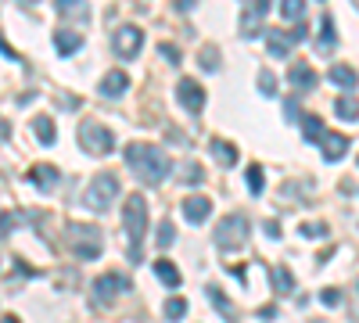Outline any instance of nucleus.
Listing matches in <instances>:
<instances>
[{
	"label": "nucleus",
	"mask_w": 359,
	"mask_h": 323,
	"mask_svg": "<svg viewBox=\"0 0 359 323\" xmlns=\"http://www.w3.org/2000/svg\"><path fill=\"white\" fill-rule=\"evenodd\" d=\"M334 115L342 119V122H356V119H359V101L349 97V94L337 97V101H334Z\"/></svg>",
	"instance_id": "5701e85b"
},
{
	"label": "nucleus",
	"mask_w": 359,
	"mask_h": 323,
	"mask_svg": "<svg viewBox=\"0 0 359 323\" xmlns=\"http://www.w3.org/2000/svg\"><path fill=\"white\" fill-rule=\"evenodd\" d=\"M327 79H331L334 86H342V90H356V86H359V72L352 69V65H331Z\"/></svg>",
	"instance_id": "ddd939ff"
},
{
	"label": "nucleus",
	"mask_w": 359,
	"mask_h": 323,
	"mask_svg": "<svg viewBox=\"0 0 359 323\" xmlns=\"http://www.w3.org/2000/svg\"><path fill=\"white\" fill-rule=\"evenodd\" d=\"M122 291H130V280H126L122 273H104V276L94 280V298L97 301H112Z\"/></svg>",
	"instance_id": "6e6552de"
},
{
	"label": "nucleus",
	"mask_w": 359,
	"mask_h": 323,
	"mask_svg": "<svg viewBox=\"0 0 359 323\" xmlns=\"http://www.w3.org/2000/svg\"><path fill=\"white\" fill-rule=\"evenodd\" d=\"M198 65H201L205 72H216V69H219V51H216V47H205L201 58H198Z\"/></svg>",
	"instance_id": "7c9ffc66"
},
{
	"label": "nucleus",
	"mask_w": 359,
	"mask_h": 323,
	"mask_svg": "<svg viewBox=\"0 0 359 323\" xmlns=\"http://www.w3.org/2000/svg\"><path fill=\"white\" fill-rule=\"evenodd\" d=\"M269 11V0H251V11L244 15V22H241V33L251 40V36H259V18Z\"/></svg>",
	"instance_id": "2eb2a0df"
},
{
	"label": "nucleus",
	"mask_w": 359,
	"mask_h": 323,
	"mask_svg": "<svg viewBox=\"0 0 359 323\" xmlns=\"http://www.w3.org/2000/svg\"><path fill=\"white\" fill-rule=\"evenodd\" d=\"M266 43H269V54H273V58H287V54H291V36L281 33V29L266 33Z\"/></svg>",
	"instance_id": "4be33fe9"
},
{
	"label": "nucleus",
	"mask_w": 359,
	"mask_h": 323,
	"mask_svg": "<svg viewBox=\"0 0 359 323\" xmlns=\"http://www.w3.org/2000/svg\"><path fill=\"white\" fill-rule=\"evenodd\" d=\"M119 198V176H112V172H104V176H97L87 194H83V205L94 208V212H108Z\"/></svg>",
	"instance_id": "7ed1b4c3"
},
{
	"label": "nucleus",
	"mask_w": 359,
	"mask_h": 323,
	"mask_svg": "<svg viewBox=\"0 0 359 323\" xmlns=\"http://www.w3.org/2000/svg\"><path fill=\"white\" fill-rule=\"evenodd\" d=\"M281 15L287 22H302L306 18V0H281Z\"/></svg>",
	"instance_id": "cd10ccee"
},
{
	"label": "nucleus",
	"mask_w": 359,
	"mask_h": 323,
	"mask_svg": "<svg viewBox=\"0 0 359 323\" xmlns=\"http://www.w3.org/2000/svg\"><path fill=\"white\" fill-rule=\"evenodd\" d=\"M320 301H324V306H327V309H334V306H337V301H342V291H334V288H327V291L320 295Z\"/></svg>",
	"instance_id": "4c0bfd02"
},
{
	"label": "nucleus",
	"mask_w": 359,
	"mask_h": 323,
	"mask_svg": "<svg viewBox=\"0 0 359 323\" xmlns=\"http://www.w3.org/2000/svg\"><path fill=\"white\" fill-rule=\"evenodd\" d=\"M208 151H212V158H216L223 169H234V165H237V147H234V144L212 140V144H208Z\"/></svg>",
	"instance_id": "a211bd4d"
},
{
	"label": "nucleus",
	"mask_w": 359,
	"mask_h": 323,
	"mask_svg": "<svg viewBox=\"0 0 359 323\" xmlns=\"http://www.w3.org/2000/svg\"><path fill=\"white\" fill-rule=\"evenodd\" d=\"M69 241H72V255H79L83 263H90V258L101 255V245L104 237L97 226H87V223H72L69 226Z\"/></svg>",
	"instance_id": "39448f33"
},
{
	"label": "nucleus",
	"mask_w": 359,
	"mask_h": 323,
	"mask_svg": "<svg viewBox=\"0 0 359 323\" xmlns=\"http://www.w3.org/2000/svg\"><path fill=\"white\" fill-rule=\"evenodd\" d=\"M259 90H262L266 97H273V94H277V76H273L269 69H262V72H259Z\"/></svg>",
	"instance_id": "473e14b6"
},
{
	"label": "nucleus",
	"mask_w": 359,
	"mask_h": 323,
	"mask_svg": "<svg viewBox=\"0 0 359 323\" xmlns=\"http://www.w3.org/2000/svg\"><path fill=\"white\" fill-rule=\"evenodd\" d=\"M299 233H302V237H312V241H320V237L331 233V226H327V223H306V226H299Z\"/></svg>",
	"instance_id": "2f4dec72"
},
{
	"label": "nucleus",
	"mask_w": 359,
	"mask_h": 323,
	"mask_svg": "<svg viewBox=\"0 0 359 323\" xmlns=\"http://www.w3.org/2000/svg\"><path fill=\"white\" fill-rule=\"evenodd\" d=\"M158 54H162L169 65H180V61H183V54H180V47H176V43H162V47H158Z\"/></svg>",
	"instance_id": "72a5a7b5"
},
{
	"label": "nucleus",
	"mask_w": 359,
	"mask_h": 323,
	"mask_svg": "<svg viewBox=\"0 0 359 323\" xmlns=\"http://www.w3.org/2000/svg\"><path fill=\"white\" fill-rule=\"evenodd\" d=\"M173 241H176V230L169 226V223H162V230H158V248H169Z\"/></svg>",
	"instance_id": "c9c22d12"
},
{
	"label": "nucleus",
	"mask_w": 359,
	"mask_h": 323,
	"mask_svg": "<svg viewBox=\"0 0 359 323\" xmlns=\"http://www.w3.org/2000/svg\"><path fill=\"white\" fill-rule=\"evenodd\" d=\"M33 133L40 137V144H47V147H51V144H58V140H54V122H51L47 115L33 119Z\"/></svg>",
	"instance_id": "a878e982"
},
{
	"label": "nucleus",
	"mask_w": 359,
	"mask_h": 323,
	"mask_svg": "<svg viewBox=\"0 0 359 323\" xmlns=\"http://www.w3.org/2000/svg\"><path fill=\"white\" fill-rule=\"evenodd\" d=\"M0 140H8V122L0 119Z\"/></svg>",
	"instance_id": "c03bdc74"
},
{
	"label": "nucleus",
	"mask_w": 359,
	"mask_h": 323,
	"mask_svg": "<svg viewBox=\"0 0 359 323\" xmlns=\"http://www.w3.org/2000/svg\"><path fill=\"white\" fill-rule=\"evenodd\" d=\"M176 97H180V104H183L191 115H201V108H205V90H201V83H194V79H180Z\"/></svg>",
	"instance_id": "1a4fd4ad"
},
{
	"label": "nucleus",
	"mask_w": 359,
	"mask_h": 323,
	"mask_svg": "<svg viewBox=\"0 0 359 323\" xmlns=\"http://www.w3.org/2000/svg\"><path fill=\"white\" fill-rule=\"evenodd\" d=\"M287 79H291L294 90H312V86H316V72H312L309 61H294L287 69Z\"/></svg>",
	"instance_id": "9b49d317"
},
{
	"label": "nucleus",
	"mask_w": 359,
	"mask_h": 323,
	"mask_svg": "<svg viewBox=\"0 0 359 323\" xmlns=\"http://www.w3.org/2000/svg\"><path fill=\"white\" fill-rule=\"evenodd\" d=\"M0 54H4V58H15V61H18V54H15V47H11V43H8L4 36H0Z\"/></svg>",
	"instance_id": "ea45409f"
},
{
	"label": "nucleus",
	"mask_w": 359,
	"mask_h": 323,
	"mask_svg": "<svg viewBox=\"0 0 359 323\" xmlns=\"http://www.w3.org/2000/svg\"><path fill=\"white\" fill-rule=\"evenodd\" d=\"M112 47H115V54L119 58H137L140 54V47H144V33L137 29V26H122L119 33H115V40H112Z\"/></svg>",
	"instance_id": "0eeeda50"
},
{
	"label": "nucleus",
	"mask_w": 359,
	"mask_h": 323,
	"mask_svg": "<svg viewBox=\"0 0 359 323\" xmlns=\"http://www.w3.org/2000/svg\"><path fill=\"white\" fill-rule=\"evenodd\" d=\"M327 137V126L320 115H302V140L306 144H320Z\"/></svg>",
	"instance_id": "f3484780"
},
{
	"label": "nucleus",
	"mask_w": 359,
	"mask_h": 323,
	"mask_svg": "<svg viewBox=\"0 0 359 323\" xmlns=\"http://www.w3.org/2000/svg\"><path fill=\"white\" fill-rule=\"evenodd\" d=\"M269 280H273V288H277V295H291L294 291V273L287 266H273Z\"/></svg>",
	"instance_id": "b1692460"
},
{
	"label": "nucleus",
	"mask_w": 359,
	"mask_h": 323,
	"mask_svg": "<svg viewBox=\"0 0 359 323\" xmlns=\"http://www.w3.org/2000/svg\"><path fill=\"white\" fill-rule=\"evenodd\" d=\"M79 144L87 155H112L115 151V137H112V129L108 126H101L94 119H87L79 126Z\"/></svg>",
	"instance_id": "423d86ee"
},
{
	"label": "nucleus",
	"mask_w": 359,
	"mask_h": 323,
	"mask_svg": "<svg viewBox=\"0 0 359 323\" xmlns=\"http://www.w3.org/2000/svg\"><path fill=\"white\" fill-rule=\"evenodd\" d=\"M208 215H212V201L208 198H201V194H194V198H183V220L187 223H205Z\"/></svg>",
	"instance_id": "9d476101"
},
{
	"label": "nucleus",
	"mask_w": 359,
	"mask_h": 323,
	"mask_svg": "<svg viewBox=\"0 0 359 323\" xmlns=\"http://www.w3.org/2000/svg\"><path fill=\"white\" fill-rule=\"evenodd\" d=\"M54 47H58V54H76L83 47V36L72 33V29H58L54 33Z\"/></svg>",
	"instance_id": "aec40b11"
},
{
	"label": "nucleus",
	"mask_w": 359,
	"mask_h": 323,
	"mask_svg": "<svg viewBox=\"0 0 359 323\" xmlns=\"http://www.w3.org/2000/svg\"><path fill=\"white\" fill-rule=\"evenodd\" d=\"M0 323H22V320H15V316H4V320H0Z\"/></svg>",
	"instance_id": "a18cd8bd"
},
{
	"label": "nucleus",
	"mask_w": 359,
	"mask_h": 323,
	"mask_svg": "<svg viewBox=\"0 0 359 323\" xmlns=\"http://www.w3.org/2000/svg\"><path fill=\"white\" fill-rule=\"evenodd\" d=\"M18 226V212H0V233H11Z\"/></svg>",
	"instance_id": "f704fd0d"
},
{
	"label": "nucleus",
	"mask_w": 359,
	"mask_h": 323,
	"mask_svg": "<svg viewBox=\"0 0 359 323\" xmlns=\"http://www.w3.org/2000/svg\"><path fill=\"white\" fill-rule=\"evenodd\" d=\"M320 147H324V162H342V158L349 155V137L327 133V137L320 140Z\"/></svg>",
	"instance_id": "f8f14e48"
},
{
	"label": "nucleus",
	"mask_w": 359,
	"mask_h": 323,
	"mask_svg": "<svg viewBox=\"0 0 359 323\" xmlns=\"http://www.w3.org/2000/svg\"><path fill=\"white\" fill-rule=\"evenodd\" d=\"M187 169H191V172H183V180H187V183H201V180H205L201 165H187Z\"/></svg>",
	"instance_id": "58836bf2"
},
{
	"label": "nucleus",
	"mask_w": 359,
	"mask_h": 323,
	"mask_svg": "<svg viewBox=\"0 0 359 323\" xmlns=\"http://www.w3.org/2000/svg\"><path fill=\"white\" fill-rule=\"evenodd\" d=\"M284 119L287 122H299V97H287L284 101Z\"/></svg>",
	"instance_id": "e433bc0d"
},
{
	"label": "nucleus",
	"mask_w": 359,
	"mask_h": 323,
	"mask_svg": "<svg viewBox=\"0 0 359 323\" xmlns=\"http://www.w3.org/2000/svg\"><path fill=\"white\" fill-rule=\"evenodd\" d=\"M126 90H130V76L119 72V69L101 79V94H104V97H119V94H126Z\"/></svg>",
	"instance_id": "dca6fc26"
},
{
	"label": "nucleus",
	"mask_w": 359,
	"mask_h": 323,
	"mask_svg": "<svg viewBox=\"0 0 359 323\" xmlns=\"http://www.w3.org/2000/svg\"><path fill=\"white\" fill-rule=\"evenodd\" d=\"M162 313H165V320H183V313H187V298H169L165 306H162Z\"/></svg>",
	"instance_id": "c85d7f7f"
},
{
	"label": "nucleus",
	"mask_w": 359,
	"mask_h": 323,
	"mask_svg": "<svg viewBox=\"0 0 359 323\" xmlns=\"http://www.w3.org/2000/svg\"><path fill=\"white\" fill-rule=\"evenodd\" d=\"M259 316H262V320H273V316H277V306H262Z\"/></svg>",
	"instance_id": "79ce46f5"
},
{
	"label": "nucleus",
	"mask_w": 359,
	"mask_h": 323,
	"mask_svg": "<svg viewBox=\"0 0 359 323\" xmlns=\"http://www.w3.org/2000/svg\"><path fill=\"white\" fill-rule=\"evenodd\" d=\"M122 226H126V237H130V263L140 266V241L147 233V201L140 194H130L126 198V208H122Z\"/></svg>",
	"instance_id": "f03ea898"
},
{
	"label": "nucleus",
	"mask_w": 359,
	"mask_h": 323,
	"mask_svg": "<svg viewBox=\"0 0 359 323\" xmlns=\"http://www.w3.org/2000/svg\"><path fill=\"white\" fill-rule=\"evenodd\" d=\"M176 8H180V11H191V8H194V0H176Z\"/></svg>",
	"instance_id": "37998d69"
},
{
	"label": "nucleus",
	"mask_w": 359,
	"mask_h": 323,
	"mask_svg": "<svg viewBox=\"0 0 359 323\" xmlns=\"http://www.w3.org/2000/svg\"><path fill=\"white\" fill-rule=\"evenodd\" d=\"M248 241V220L241 212H230L226 220L216 226V248L219 251H237Z\"/></svg>",
	"instance_id": "20e7f679"
},
{
	"label": "nucleus",
	"mask_w": 359,
	"mask_h": 323,
	"mask_svg": "<svg viewBox=\"0 0 359 323\" xmlns=\"http://www.w3.org/2000/svg\"><path fill=\"white\" fill-rule=\"evenodd\" d=\"M54 4H58V11H61V15H72V18L79 22V26L90 18V4H87V0H54Z\"/></svg>",
	"instance_id": "412c9836"
},
{
	"label": "nucleus",
	"mask_w": 359,
	"mask_h": 323,
	"mask_svg": "<svg viewBox=\"0 0 359 323\" xmlns=\"http://www.w3.org/2000/svg\"><path fill=\"white\" fill-rule=\"evenodd\" d=\"M26 4H36V0H26Z\"/></svg>",
	"instance_id": "49530a36"
},
{
	"label": "nucleus",
	"mask_w": 359,
	"mask_h": 323,
	"mask_svg": "<svg viewBox=\"0 0 359 323\" xmlns=\"http://www.w3.org/2000/svg\"><path fill=\"white\" fill-rule=\"evenodd\" d=\"M320 26H324V33H320V43H316V47H320V51H331L334 43H337V29H334V18H331V15H324V22H320Z\"/></svg>",
	"instance_id": "bb28decb"
},
{
	"label": "nucleus",
	"mask_w": 359,
	"mask_h": 323,
	"mask_svg": "<svg viewBox=\"0 0 359 323\" xmlns=\"http://www.w3.org/2000/svg\"><path fill=\"white\" fill-rule=\"evenodd\" d=\"M29 180H33L40 190H51V187L58 183V169H54V165H36V169L29 172Z\"/></svg>",
	"instance_id": "393cba45"
},
{
	"label": "nucleus",
	"mask_w": 359,
	"mask_h": 323,
	"mask_svg": "<svg viewBox=\"0 0 359 323\" xmlns=\"http://www.w3.org/2000/svg\"><path fill=\"white\" fill-rule=\"evenodd\" d=\"M122 158L144 183H162L169 176V169H173L165 158V151H158L155 144H130L122 151Z\"/></svg>",
	"instance_id": "f257e3e1"
},
{
	"label": "nucleus",
	"mask_w": 359,
	"mask_h": 323,
	"mask_svg": "<svg viewBox=\"0 0 359 323\" xmlns=\"http://www.w3.org/2000/svg\"><path fill=\"white\" fill-rule=\"evenodd\" d=\"M151 270H155V276L162 280L165 288H173V291H176V288L183 284V276H180V270H176L173 263H169V258H158V263H155Z\"/></svg>",
	"instance_id": "6ab92c4d"
},
{
	"label": "nucleus",
	"mask_w": 359,
	"mask_h": 323,
	"mask_svg": "<svg viewBox=\"0 0 359 323\" xmlns=\"http://www.w3.org/2000/svg\"><path fill=\"white\" fill-rule=\"evenodd\" d=\"M244 172H248V190L259 198V194H262V183H266V180H262V165H248Z\"/></svg>",
	"instance_id": "c756f323"
},
{
	"label": "nucleus",
	"mask_w": 359,
	"mask_h": 323,
	"mask_svg": "<svg viewBox=\"0 0 359 323\" xmlns=\"http://www.w3.org/2000/svg\"><path fill=\"white\" fill-rule=\"evenodd\" d=\"M205 295H208V301H212V306L223 313V320H226V323H237V309H234V301H230V298L223 295V288L208 284V288H205Z\"/></svg>",
	"instance_id": "4468645a"
},
{
	"label": "nucleus",
	"mask_w": 359,
	"mask_h": 323,
	"mask_svg": "<svg viewBox=\"0 0 359 323\" xmlns=\"http://www.w3.org/2000/svg\"><path fill=\"white\" fill-rule=\"evenodd\" d=\"M266 237H269V241H281V226L277 223H266Z\"/></svg>",
	"instance_id": "a19ab883"
}]
</instances>
